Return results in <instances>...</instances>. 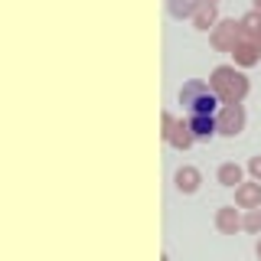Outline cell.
Listing matches in <instances>:
<instances>
[{
	"label": "cell",
	"mask_w": 261,
	"mask_h": 261,
	"mask_svg": "<svg viewBox=\"0 0 261 261\" xmlns=\"http://www.w3.org/2000/svg\"><path fill=\"white\" fill-rule=\"evenodd\" d=\"M167 144L176 147V150H190V147L196 144V134H193L190 121L176 118V124H173V130H170V137H167Z\"/></svg>",
	"instance_id": "7"
},
{
	"label": "cell",
	"mask_w": 261,
	"mask_h": 261,
	"mask_svg": "<svg viewBox=\"0 0 261 261\" xmlns=\"http://www.w3.org/2000/svg\"><path fill=\"white\" fill-rule=\"evenodd\" d=\"M255 255H258V261H261V239H258V245H255Z\"/></svg>",
	"instance_id": "19"
},
{
	"label": "cell",
	"mask_w": 261,
	"mask_h": 261,
	"mask_svg": "<svg viewBox=\"0 0 261 261\" xmlns=\"http://www.w3.org/2000/svg\"><path fill=\"white\" fill-rule=\"evenodd\" d=\"M202 7H206V0H167V10L176 20H193Z\"/></svg>",
	"instance_id": "11"
},
{
	"label": "cell",
	"mask_w": 261,
	"mask_h": 261,
	"mask_svg": "<svg viewBox=\"0 0 261 261\" xmlns=\"http://www.w3.org/2000/svg\"><path fill=\"white\" fill-rule=\"evenodd\" d=\"M190 127H193L196 141H209V137H216V134H219L216 114H190Z\"/></svg>",
	"instance_id": "9"
},
{
	"label": "cell",
	"mask_w": 261,
	"mask_h": 261,
	"mask_svg": "<svg viewBox=\"0 0 261 261\" xmlns=\"http://www.w3.org/2000/svg\"><path fill=\"white\" fill-rule=\"evenodd\" d=\"M209 88L219 95L222 105H242L251 85H248V79H245V72L239 65H216L212 75H209Z\"/></svg>",
	"instance_id": "1"
},
{
	"label": "cell",
	"mask_w": 261,
	"mask_h": 261,
	"mask_svg": "<svg viewBox=\"0 0 261 261\" xmlns=\"http://www.w3.org/2000/svg\"><path fill=\"white\" fill-rule=\"evenodd\" d=\"M216 228L222 235H235L242 228V212L235 209V206H222V209H216Z\"/></svg>",
	"instance_id": "8"
},
{
	"label": "cell",
	"mask_w": 261,
	"mask_h": 261,
	"mask_svg": "<svg viewBox=\"0 0 261 261\" xmlns=\"http://www.w3.org/2000/svg\"><path fill=\"white\" fill-rule=\"evenodd\" d=\"M242 228H245V232H251V235H261V206L258 209H245Z\"/></svg>",
	"instance_id": "15"
},
{
	"label": "cell",
	"mask_w": 261,
	"mask_h": 261,
	"mask_svg": "<svg viewBox=\"0 0 261 261\" xmlns=\"http://www.w3.org/2000/svg\"><path fill=\"white\" fill-rule=\"evenodd\" d=\"M216 23H219V10H216L212 4H206L199 13L193 16V27H196V30H202V33H212V30H216Z\"/></svg>",
	"instance_id": "13"
},
{
	"label": "cell",
	"mask_w": 261,
	"mask_h": 261,
	"mask_svg": "<svg viewBox=\"0 0 261 261\" xmlns=\"http://www.w3.org/2000/svg\"><path fill=\"white\" fill-rule=\"evenodd\" d=\"M232 59H235L239 69H251V65L261 62V49H258V43H251V39H242V43L232 49Z\"/></svg>",
	"instance_id": "6"
},
{
	"label": "cell",
	"mask_w": 261,
	"mask_h": 261,
	"mask_svg": "<svg viewBox=\"0 0 261 261\" xmlns=\"http://www.w3.org/2000/svg\"><path fill=\"white\" fill-rule=\"evenodd\" d=\"M173 124H176V118H173L170 111H163V114H160V134H163V141L170 137V130H173Z\"/></svg>",
	"instance_id": "16"
},
{
	"label": "cell",
	"mask_w": 261,
	"mask_h": 261,
	"mask_svg": "<svg viewBox=\"0 0 261 261\" xmlns=\"http://www.w3.org/2000/svg\"><path fill=\"white\" fill-rule=\"evenodd\" d=\"M216 124L222 137H239L245 130V108L242 105H222L216 111Z\"/></svg>",
	"instance_id": "4"
},
{
	"label": "cell",
	"mask_w": 261,
	"mask_h": 261,
	"mask_svg": "<svg viewBox=\"0 0 261 261\" xmlns=\"http://www.w3.org/2000/svg\"><path fill=\"white\" fill-rule=\"evenodd\" d=\"M251 10H255V13H261V0H251Z\"/></svg>",
	"instance_id": "18"
},
{
	"label": "cell",
	"mask_w": 261,
	"mask_h": 261,
	"mask_svg": "<svg viewBox=\"0 0 261 261\" xmlns=\"http://www.w3.org/2000/svg\"><path fill=\"white\" fill-rule=\"evenodd\" d=\"M206 4H212V7H219V0H206Z\"/></svg>",
	"instance_id": "20"
},
{
	"label": "cell",
	"mask_w": 261,
	"mask_h": 261,
	"mask_svg": "<svg viewBox=\"0 0 261 261\" xmlns=\"http://www.w3.org/2000/svg\"><path fill=\"white\" fill-rule=\"evenodd\" d=\"M179 105H183L190 114H216L219 108H222L219 95L212 92L206 82H199V79L186 82V85L179 88Z\"/></svg>",
	"instance_id": "2"
},
{
	"label": "cell",
	"mask_w": 261,
	"mask_h": 261,
	"mask_svg": "<svg viewBox=\"0 0 261 261\" xmlns=\"http://www.w3.org/2000/svg\"><path fill=\"white\" fill-rule=\"evenodd\" d=\"M258 49H261V39H258Z\"/></svg>",
	"instance_id": "21"
},
{
	"label": "cell",
	"mask_w": 261,
	"mask_h": 261,
	"mask_svg": "<svg viewBox=\"0 0 261 261\" xmlns=\"http://www.w3.org/2000/svg\"><path fill=\"white\" fill-rule=\"evenodd\" d=\"M209 39H212V46H216L219 53H232V49L242 43V23L235 20V16H228V20H219L216 30L209 33Z\"/></svg>",
	"instance_id": "3"
},
{
	"label": "cell",
	"mask_w": 261,
	"mask_h": 261,
	"mask_svg": "<svg viewBox=\"0 0 261 261\" xmlns=\"http://www.w3.org/2000/svg\"><path fill=\"white\" fill-rule=\"evenodd\" d=\"M173 183H176V190H179V193H186V196H190V193L199 190L202 173H199L196 167H179L176 173H173Z\"/></svg>",
	"instance_id": "10"
},
{
	"label": "cell",
	"mask_w": 261,
	"mask_h": 261,
	"mask_svg": "<svg viewBox=\"0 0 261 261\" xmlns=\"http://www.w3.org/2000/svg\"><path fill=\"white\" fill-rule=\"evenodd\" d=\"M235 206H239V209H258L261 206V183H258V179L235 186Z\"/></svg>",
	"instance_id": "5"
},
{
	"label": "cell",
	"mask_w": 261,
	"mask_h": 261,
	"mask_svg": "<svg viewBox=\"0 0 261 261\" xmlns=\"http://www.w3.org/2000/svg\"><path fill=\"white\" fill-rule=\"evenodd\" d=\"M216 179L222 186H239L242 183V167L239 163H222V167L216 170Z\"/></svg>",
	"instance_id": "14"
},
{
	"label": "cell",
	"mask_w": 261,
	"mask_h": 261,
	"mask_svg": "<svg viewBox=\"0 0 261 261\" xmlns=\"http://www.w3.org/2000/svg\"><path fill=\"white\" fill-rule=\"evenodd\" d=\"M248 173H251V176H255L258 183H261V153H258V157H251V160H248Z\"/></svg>",
	"instance_id": "17"
},
{
	"label": "cell",
	"mask_w": 261,
	"mask_h": 261,
	"mask_svg": "<svg viewBox=\"0 0 261 261\" xmlns=\"http://www.w3.org/2000/svg\"><path fill=\"white\" fill-rule=\"evenodd\" d=\"M239 23H242V39H251V43H258V39H261V13L248 10Z\"/></svg>",
	"instance_id": "12"
}]
</instances>
